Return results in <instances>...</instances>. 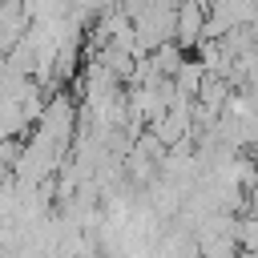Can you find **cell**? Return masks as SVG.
<instances>
[{
  "instance_id": "obj_1",
  "label": "cell",
  "mask_w": 258,
  "mask_h": 258,
  "mask_svg": "<svg viewBox=\"0 0 258 258\" xmlns=\"http://www.w3.org/2000/svg\"><path fill=\"white\" fill-rule=\"evenodd\" d=\"M206 36V8L202 4H177V28H173V44L185 52V48H198Z\"/></svg>"
},
{
  "instance_id": "obj_2",
  "label": "cell",
  "mask_w": 258,
  "mask_h": 258,
  "mask_svg": "<svg viewBox=\"0 0 258 258\" xmlns=\"http://www.w3.org/2000/svg\"><path fill=\"white\" fill-rule=\"evenodd\" d=\"M234 246H238V254H258V218H250V214L238 218V226H234Z\"/></svg>"
},
{
  "instance_id": "obj_3",
  "label": "cell",
  "mask_w": 258,
  "mask_h": 258,
  "mask_svg": "<svg viewBox=\"0 0 258 258\" xmlns=\"http://www.w3.org/2000/svg\"><path fill=\"white\" fill-rule=\"evenodd\" d=\"M246 214H250V218H258V181L246 189Z\"/></svg>"
}]
</instances>
